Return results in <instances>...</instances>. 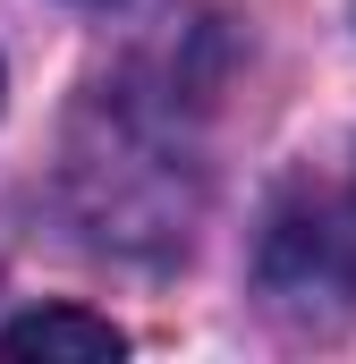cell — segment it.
<instances>
[{
  "label": "cell",
  "instance_id": "obj_1",
  "mask_svg": "<svg viewBox=\"0 0 356 364\" xmlns=\"http://www.w3.org/2000/svg\"><path fill=\"white\" fill-rule=\"evenodd\" d=\"M68 195L85 212V229L102 246H187L195 220V144L170 102H153V85H102L77 110L68 136Z\"/></svg>",
  "mask_w": 356,
  "mask_h": 364
},
{
  "label": "cell",
  "instance_id": "obj_2",
  "mask_svg": "<svg viewBox=\"0 0 356 364\" xmlns=\"http://www.w3.org/2000/svg\"><path fill=\"white\" fill-rule=\"evenodd\" d=\"M255 288L280 322L297 331H340L356 314V229L348 212L314 186H288L263 212V237H255Z\"/></svg>",
  "mask_w": 356,
  "mask_h": 364
},
{
  "label": "cell",
  "instance_id": "obj_3",
  "mask_svg": "<svg viewBox=\"0 0 356 364\" xmlns=\"http://www.w3.org/2000/svg\"><path fill=\"white\" fill-rule=\"evenodd\" d=\"M119 348L127 339L102 314H85V305H43V314L0 331V356H43V364H110Z\"/></svg>",
  "mask_w": 356,
  "mask_h": 364
}]
</instances>
